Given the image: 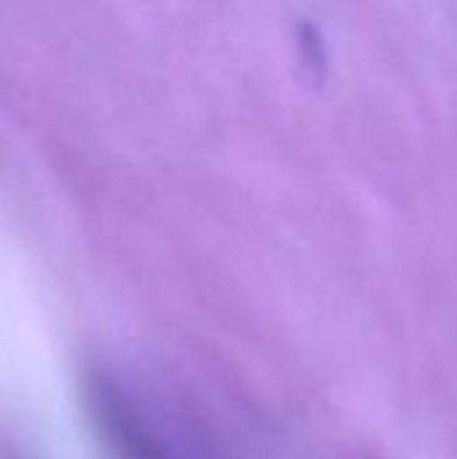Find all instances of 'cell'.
Masks as SVG:
<instances>
[{"label": "cell", "instance_id": "cell-2", "mask_svg": "<svg viewBox=\"0 0 457 459\" xmlns=\"http://www.w3.org/2000/svg\"><path fill=\"white\" fill-rule=\"evenodd\" d=\"M0 459H19V457H16L13 452H3V455H0Z\"/></svg>", "mask_w": 457, "mask_h": 459}, {"label": "cell", "instance_id": "cell-1", "mask_svg": "<svg viewBox=\"0 0 457 459\" xmlns=\"http://www.w3.org/2000/svg\"><path fill=\"white\" fill-rule=\"evenodd\" d=\"M86 409L113 459H180L148 411L110 374L92 368L83 382Z\"/></svg>", "mask_w": 457, "mask_h": 459}]
</instances>
